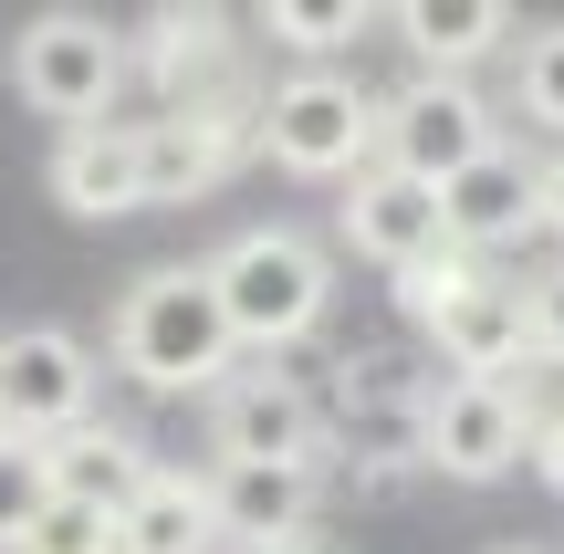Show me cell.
<instances>
[{
	"mask_svg": "<svg viewBox=\"0 0 564 554\" xmlns=\"http://www.w3.org/2000/svg\"><path fill=\"white\" fill-rule=\"evenodd\" d=\"M105 346H116V367L137 377V388H158V398H209L230 377V356H241V346H230V314H220V293H209L199 262L137 272V283L116 293Z\"/></svg>",
	"mask_w": 564,
	"mask_h": 554,
	"instance_id": "obj_1",
	"label": "cell"
},
{
	"mask_svg": "<svg viewBox=\"0 0 564 554\" xmlns=\"http://www.w3.org/2000/svg\"><path fill=\"white\" fill-rule=\"evenodd\" d=\"M199 272H209V293H220V314H230V346H262V356L303 346V335L335 314V262H324V241L314 230H282V220L220 241Z\"/></svg>",
	"mask_w": 564,
	"mask_h": 554,
	"instance_id": "obj_2",
	"label": "cell"
},
{
	"mask_svg": "<svg viewBox=\"0 0 564 554\" xmlns=\"http://www.w3.org/2000/svg\"><path fill=\"white\" fill-rule=\"evenodd\" d=\"M126 63H137V53H126V32H116L105 11H32V21L11 32V84H21V105L53 116L63 137L116 116Z\"/></svg>",
	"mask_w": 564,
	"mask_h": 554,
	"instance_id": "obj_3",
	"label": "cell"
},
{
	"mask_svg": "<svg viewBox=\"0 0 564 554\" xmlns=\"http://www.w3.org/2000/svg\"><path fill=\"white\" fill-rule=\"evenodd\" d=\"M251 146L272 167H293V178H356V167H377V95L356 74H335V63L282 74L251 105Z\"/></svg>",
	"mask_w": 564,
	"mask_h": 554,
	"instance_id": "obj_4",
	"label": "cell"
},
{
	"mask_svg": "<svg viewBox=\"0 0 564 554\" xmlns=\"http://www.w3.org/2000/svg\"><path fill=\"white\" fill-rule=\"evenodd\" d=\"M209 471H324V409L282 367H230L209 388Z\"/></svg>",
	"mask_w": 564,
	"mask_h": 554,
	"instance_id": "obj_5",
	"label": "cell"
},
{
	"mask_svg": "<svg viewBox=\"0 0 564 554\" xmlns=\"http://www.w3.org/2000/svg\"><path fill=\"white\" fill-rule=\"evenodd\" d=\"M502 146V116H491L481 84H449V74H408L398 95H377V167L419 188H449L470 157Z\"/></svg>",
	"mask_w": 564,
	"mask_h": 554,
	"instance_id": "obj_6",
	"label": "cell"
},
{
	"mask_svg": "<svg viewBox=\"0 0 564 554\" xmlns=\"http://www.w3.org/2000/svg\"><path fill=\"white\" fill-rule=\"evenodd\" d=\"M95 419V346L63 325H11L0 335V430L11 439H63Z\"/></svg>",
	"mask_w": 564,
	"mask_h": 554,
	"instance_id": "obj_7",
	"label": "cell"
},
{
	"mask_svg": "<svg viewBox=\"0 0 564 554\" xmlns=\"http://www.w3.org/2000/svg\"><path fill=\"white\" fill-rule=\"evenodd\" d=\"M251 146V105H158L137 116V178H147V209H178V199H209L230 178V157Z\"/></svg>",
	"mask_w": 564,
	"mask_h": 554,
	"instance_id": "obj_8",
	"label": "cell"
},
{
	"mask_svg": "<svg viewBox=\"0 0 564 554\" xmlns=\"http://www.w3.org/2000/svg\"><path fill=\"white\" fill-rule=\"evenodd\" d=\"M419 460H440L449 481H502V471H523V388H470V377L429 388Z\"/></svg>",
	"mask_w": 564,
	"mask_h": 554,
	"instance_id": "obj_9",
	"label": "cell"
},
{
	"mask_svg": "<svg viewBox=\"0 0 564 554\" xmlns=\"http://www.w3.org/2000/svg\"><path fill=\"white\" fill-rule=\"evenodd\" d=\"M429 335H440V367L470 377V388H512V367H533L523 283H491V272H470V283L429 314Z\"/></svg>",
	"mask_w": 564,
	"mask_h": 554,
	"instance_id": "obj_10",
	"label": "cell"
},
{
	"mask_svg": "<svg viewBox=\"0 0 564 554\" xmlns=\"http://www.w3.org/2000/svg\"><path fill=\"white\" fill-rule=\"evenodd\" d=\"M335 230H345L377 272H408V262H429V251L449 241V230H440V188L398 178V167H356L345 199H335Z\"/></svg>",
	"mask_w": 564,
	"mask_h": 554,
	"instance_id": "obj_11",
	"label": "cell"
},
{
	"mask_svg": "<svg viewBox=\"0 0 564 554\" xmlns=\"http://www.w3.org/2000/svg\"><path fill=\"white\" fill-rule=\"evenodd\" d=\"M440 230H449V251H512L533 230V157L523 146H491V157H470L460 178L440 188Z\"/></svg>",
	"mask_w": 564,
	"mask_h": 554,
	"instance_id": "obj_12",
	"label": "cell"
},
{
	"mask_svg": "<svg viewBox=\"0 0 564 554\" xmlns=\"http://www.w3.org/2000/svg\"><path fill=\"white\" fill-rule=\"evenodd\" d=\"M199 481H209V534L241 544V554L303 544L314 492H324V471H199Z\"/></svg>",
	"mask_w": 564,
	"mask_h": 554,
	"instance_id": "obj_13",
	"label": "cell"
},
{
	"mask_svg": "<svg viewBox=\"0 0 564 554\" xmlns=\"http://www.w3.org/2000/svg\"><path fill=\"white\" fill-rule=\"evenodd\" d=\"M53 199L74 209V220H126V209H147V178H137V116H105V126L53 137Z\"/></svg>",
	"mask_w": 564,
	"mask_h": 554,
	"instance_id": "obj_14",
	"label": "cell"
},
{
	"mask_svg": "<svg viewBox=\"0 0 564 554\" xmlns=\"http://www.w3.org/2000/svg\"><path fill=\"white\" fill-rule=\"evenodd\" d=\"M42 471H53V502H84V513H126V502L147 492V471H158V450H147L137 430H105V419H84V430L42 439Z\"/></svg>",
	"mask_w": 564,
	"mask_h": 554,
	"instance_id": "obj_15",
	"label": "cell"
},
{
	"mask_svg": "<svg viewBox=\"0 0 564 554\" xmlns=\"http://www.w3.org/2000/svg\"><path fill=\"white\" fill-rule=\"evenodd\" d=\"M387 32H408L419 74L470 84V63H491L512 42V0H408V11H387Z\"/></svg>",
	"mask_w": 564,
	"mask_h": 554,
	"instance_id": "obj_16",
	"label": "cell"
},
{
	"mask_svg": "<svg viewBox=\"0 0 564 554\" xmlns=\"http://www.w3.org/2000/svg\"><path fill=\"white\" fill-rule=\"evenodd\" d=\"M147 74L167 105H241L230 95V21L220 11H158L147 21Z\"/></svg>",
	"mask_w": 564,
	"mask_h": 554,
	"instance_id": "obj_17",
	"label": "cell"
},
{
	"mask_svg": "<svg viewBox=\"0 0 564 554\" xmlns=\"http://www.w3.org/2000/svg\"><path fill=\"white\" fill-rule=\"evenodd\" d=\"M116 554H220V534H209V481L158 460L147 492L116 513Z\"/></svg>",
	"mask_w": 564,
	"mask_h": 554,
	"instance_id": "obj_18",
	"label": "cell"
},
{
	"mask_svg": "<svg viewBox=\"0 0 564 554\" xmlns=\"http://www.w3.org/2000/svg\"><path fill=\"white\" fill-rule=\"evenodd\" d=\"M262 32L282 42V53H303V74H314V63L345 53L356 32H387V11H366V0H272Z\"/></svg>",
	"mask_w": 564,
	"mask_h": 554,
	"instance_id": "obj_19",
	"label": "cell"
},
{
	"mask_svg": "<svg viewBox=\"0 0 564 554\" xmlns=\"http://www.w3.org/2000/svg\"><path fill=\"white\" fill-rule=\"evenodd\" d=\"M42 502H53V471H42V439H11L0 430V554L42 523Z\"/></svg>",
	"mask_w": 564,
	"mask_h": 554,
	"instance_id": "obj_20",
	"label": "cell"
},
{
	"mask_svg": "<svg viewBox=\"0 0 564 554\" xmlns=\"http://www.w3.org/2000/svg\"><path fill=\"white\" fill-rule=\"evenodd\" d=\"M512 95H523V116L544 126V137H564V21L523 42V74H512Z\"/></svg>",
	"mask_w": 564,
	"mask_h": 554,
	"instance_id": "obj_21",
	"label": "cell"
},
{
	"mask_svg": "<svg viewBox=\"0 0 564 554\" xmlns=\"http://www.w3.org/2000/svg\"><path fill=\"white\" fill-rule=\"evenodd\" d=\"M11 554H116V513H84V502H42V523Z\"/></svg>",
	"mask_w": 564,
	"mask_h": 554,
	"instance_id": "obj_22",
	"label": "cell"
},
{
	"mask_svg": "<svg viewBox=\"0 0 564 554\" xmlns=\"http://www.w3.org/2000/svg\"><path fill=\"white\" fill-rule=\"evenodd\" d=\"M470 272H481V262H470V251H429V262H408V272H387V283H398V314H408V325H429V314H440L449 304V293H460L470 283Z\"/></svg>",
	"mask_w": 564,
	"mask_h": 554,
	"instance_id": "obj_23",
	"label": "cell"
},
{
	"mask_svg": "<svg viewBox=\"0 0 564 554\" xmlns=\"http://www.w3.org/2000/svg\"><path fill=\"white\" fill-rule=\"evenodd\" d=\"M523 325H533V367H564V262L523 293Z\"/></svg>",
	"mask_w": 564,
	"mask_h": 554,
	"instance_id": "obj_24",
	"label": "cell"
},
{
	"mask_svg": "<svg viewBox=\"0 0 564 554\" xmlns=\"http://www.w3.org/2000/svg\"><path fill=\"white\" fill-rule=\"evenodd\" d=\"M533 230H554V241H564V146H554V157H533Z\"/></svg>",
	"mask_w": 564,
	"mask_h": 554,
	"instance_id": "obj_25",
	"label": "cell"
},
{
	"mask_svg": "<svg viewBox=\"0 0 564 554\" xmlns=\"http://www.w3.org/2000/svg\"><path fill=\"white\" fill-rule=\"evenodd\" d=\"M272 554H335V544H314V534H303V544H272Z\"/></svg>",
	"mask_w": 564,
	"mask_h": 554,
	"instance_id": "obj_26",
	"label": "cell"
},
{
	"mask_svg": "<svg viewBox=\"0 0 564 554\" xmlns=\"http://www.w3.org/2000/svg\"><path fill=\"white\" fill-rule=\"evenodd\" d=\"M491 554H533V544H491Z\"/></svg>",
	"mask_w": 564,
	"mask_h": 554,
	"instance_id": "obj_27",
	"label": "cell"
}]
</instances>
